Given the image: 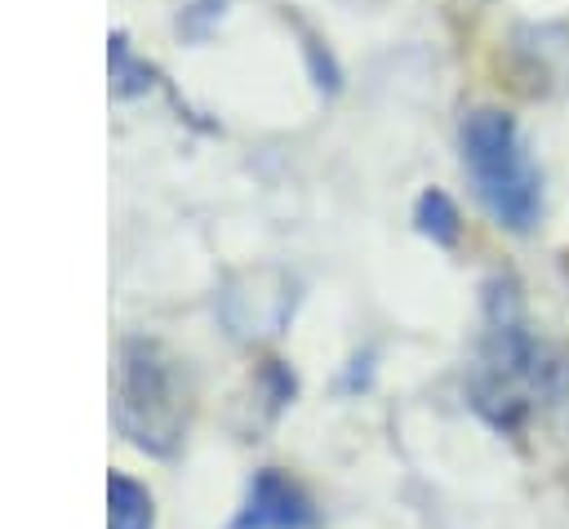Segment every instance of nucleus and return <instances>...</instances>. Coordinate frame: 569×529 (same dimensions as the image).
Instances as JSON below:
<instances>
[{
    "label": "nucleus",
    "mask_w": 569,
    "mask_h": 529,
    "mask_svg": "<svg viewBox=\"0 0 569 529\" xmlns=\"http://www.w3.org/2000/svg\"><path fill=\"white\" fill-rule=\"evenodd\" d=\"M467 391L476 413L507 436H525L529 427L569 413V351L529 329L511 280L489 285L485 333Z\"/></svg>",
    "instance_id": "f257e3e1"
},
{
    "label": "nucleus",
    "mask_w": 569,
    "mask_h": 529,
    "mask_svg": "<svg viewBox=\"0 0 569 529\" xmlns=\"http://www.w3.org/2000/svg\"><path fill=\"white\" fill-rule=\"evenodd\" d=\"M107 529H151V493L120 471L107 480Z\"/></svg>",
    "instance_id": "39448f33"
},
{
    "label": "nucleus",
    "mask_w": 569,
    "mask_h": 529,
    "mask_svg": "<svg viewBox=\"0 0 569 529\" xmlns=\"http://www.w3.org/2000/svg\"><path fill=\"white\" fill-rule=\"evenodd\" d=\"M413 222L422 236H431L436 244H453L458 240V209L449 204L445 191H422L418 196V209H413Z\"/></svg>",
    "instance_id": "423d86ee"
},
{
    "label": "nucleus",
    "mask_w": 569,
    "mask_h": 529,
    "mask_svg": "<svg viewBox=\"0 0 569 529\" xmlns=\"http://www.w3.org/2000/svg\"><path fill=\"white\" fill-rule=\"evenodd\" d=\"M111 80H116V93H124V98L129 93H142L151 84V71L142 62H133L124 36H111Z\"/></svg>",
    "instance_id": "0eeeda50"
},
{
    "label": "nucleus",
    "mask_w": 569,
    "mask_h": 529,
    "mask_svg": "<svg viewBox=\"0 0 569 529\" xmlns=\"http://www.w3.org/2000/svg\"><path fill=\"white\" fill-rule=\"evenodd\" d=\"M458 147L480 204L507 231H529L542 213V173L529 160L516 120L498 107H476L471 116H462Z\"/></svg>",
    "instance_id": "f03ea898"
},
{
    "label": "nucleus",
    "mask_w": 569,
    "mask_h": 529,
    "mask_svg": "<svg viewBox=\"0 0 569 529\" xmlns=\"http://www.w3.org/2000/svg\"><path fill=\"white\" fill-rule=\"evenodd\" d=\"M231 529H311V507L280 471H258Z\"/></svg>",
    "instance_id": "20e7f679"
},
{
    "label": "nucleus",
    "mask_w": 569,
    "mask_h": 529,
    "mask_svg": "<svg viewBox=\"0 0 569 529\" xmlns=\"http://www.w3.org/2000/svg\"><path fill=\"white\" fill-rule=\"evenodd\" d=\"M191 418V391L178 373V360L164 356L156 342H124L120 347V378H116V422L120 431L147 453H173Z\"/></svg>",
    "instance_id": "7ed1b4c3"
}]
</instances>
